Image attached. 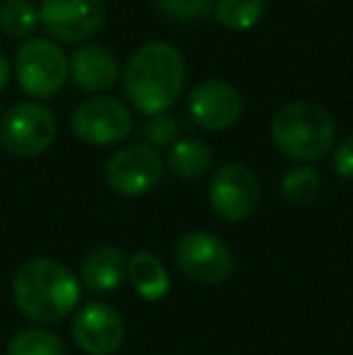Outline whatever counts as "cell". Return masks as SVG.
<instances>
[{
  "instance_id": "6da1fadb",
  "label": "cell",
  "mask_w": 353,
  "mask_h": 355,
  "mask_svg": "<svg viewBox=\"0 0 353 355\" xmlns=\"http://www.w3.org/2000/svg\"><path fill=\"white\" fill-rule=\"evenodd\" d=\"M187 63L172 44H143L123 71V92L128 102L146 116L167 112L182 97Z\"/></svg>"
},
{
  "instance_id": "7a4b0ae2",
  "label": "cell",
  "mask_w": 353,
  "mask_h": 355,
  "mask_svg": "<svg viewBox=\"0 0 353 355\" xmlns=\"http://www.w3.org/2000/svg\"><path fill=\"white\" fill-rule=\"evenodd\" d=\"M12 297L27 319L53 324L76 309L80 283L63 263L37 257L17 268L12 278Z\"/></svg>"
},
{
  "instance_id": "3957f363",
  "label": "cell",
  "mask_w": 353,
  "mask_h": 355,
  "mask_svg": "<svg viewBox=\"0 0 353 355\" xmlns=\"http://www.w3.org/2000/svg\"><path fill=\"white\" fill-rule=\"evenodd\" d=\"M336 123L325 107L315 102H291L276 112L271 138L286 157L312 162L325 157L334 145Z\"/></svg>"
},
{
  "instance_id": "277c9868",
  "label": "cell",
  "mask_w": 353,
  "mask_h": 355,
  "mask_svg": "<svg viewBox=\"0 0 353 355\" xmlns=\"http://www.w3.org/2000/svg\"><path fill=\"white\" fill-rule=\"evenodd\" d=\"M17 83L29 97L51 99L68 78V58L56 42L44 37L27 39L15 53Z\"/></svg>"
},
{
  "instance_id": "5b68a950",
  "label": "cell",
  "mask_w": 353,
  "mask_h": 355,
  "mask_svg": "<svg viewBox=\"0 0 353 355\" xmlns=\"http://www.w3.org/2000/svg\"><path fill=\"white\" fill-rule=\"evenodd\" d=\"M56 138V116L39 102H17L0 119V143L19 157H37Z\"/></svg>"
},
{
  "instance_id": "8992f818",
  "label": "cell",
  "mask_w": 353,
  "mask_h": 355,
  "mask_svg": "<svg viewBox=\"0 0 353 355\" xmlns=\"http://www.w3.org/2000/svg\"><path fill=\"white\" fill-rule=\"evenodd\" d=\"M71 128L80 141L89 145H112L131 133L133 119L117 97L94 94L73 109Z\"/></svg>"
},
{
  "instance_id": "52a82bcc",
  "label": "cell",
  "mask_w": 353,
  "mask_h": 355,
  "mask_svg": "<svg viewBox=\"0 0 353 355\" xmlns=\"http://www.w3.org/2000/svg\"><path fill=\"white\" fill-rule=\"evenodd\" d=\"M162 159L150 145H126L109 157L104 179L119 196L136 198L150 193L162 182Z\"/></svg>"
},
{
  "instance_id": "ba28073f",
  "label": "cell",
  "mask_w": 353,
  "mask_h": 355,
  "mask_svg": "<svg viewBox=\"0 0 353 355\" xmlns=\"http://www.w3.org/2000/svg\"><path fill=\"white\" fill-rule=\"evenodd\" d=\"M175 254L184 276L203 285L223 283L235 268V257L227 244L211 232H187L177 242Z\"/></svg>"
},
{
  "instance_id": "9c48e42d",
  "label": "cell",
  "mask_w": 353,
  "mask_h": 355,
  "mask_svg": "<svg viewBox=\"0 0 353 355\" xmlns=\"http://www.w3.org/2000/svg\"><path fill=\"white\" fill-rule=\"evenodd\" d=\"M208 198H211L213 211L223 220L240 223V220H247L257 211L259 182L245 164H225L213 174L211 187H208Z\"/></svg>"
},
{
  "instance_id": "30bf717a",
  "label": "cell",
  "mask_w": 353,
  "mask_h": 355,
  "mask_svg": "<svg viewBox=\"0 0 353 355\" xmlns=\"http://www.w3.org/2000/svg\"><path fill=\"white\" fill-rule=\"evenodd\" d=\"M39 22L61 42H85L102 27L104 0H42Z\"/></svg>"
},
{
  "instance_id": "8fae6325",
  "label": "cell",
  "mask_w": 353,
  "mask_h": 355,
  "mask_svg": "<svg viewBox=\"0 0 353 355\" xmlns=\"http://www.w3.org/2000/svg\"><path fill=\"white\" fill-rule=\"evenodd\" d=\"M189 112L198 126L208 131H225L240 121L245 102L225 80H203L189 92Z\"/></svg>"
},
{
  "instance_id": "7c38bea8",
  "label": "cell",
  "mask_w": 353,
  "mask_h": 355,
  "mask_svg": "<svg viewBox=\"0 0 353 355\" xmlns=\"http://www.w3.org/2000/svg\"><path fill=\"white\" fill-rule=\"evenodd\" d=\"M73 338L87 355H114L123 343V319L112 304H85L73 319Z\"/></svg>"
},
{
  "instance_id": "4fadbf2b",
  "label": "cell",
  "mask_w": 353,
  "mask_h": 355,
  "mask_svg": "<svg viewBox=\"0 0 353 355\" xmlns=\"http://www.w3.org/2000/svg\"><path fill=\"white\" fill-rule=\"evenodd\" d=\"M68 75L87 92H104L119 78V61L102 44H85L76 49L68 61Z\"/></svg>"
},
{
  "instance_id": "5bb4252c",
  "label": "cell",
  "mask_w": 353,
  "mask_h": 355,
  "mask_svg": "<svg viewBox=\"0 0 353 355\" xmlns=\"http://www.w3.org/2000/svg\"><path fill=\"white\" fill-rule=\"evenodd\" d=\"M128 271V259L117 247H97L85 257L80 268L83 283L92 293H112L123 283Z\"/></svg>"
},
{
  "instance_id": "9a60e30c",
  "label": "cell",
  "mask_w": 353,
  "mask_h": 355,
  "mask_svg": "<svg viewBox=\"0 0 353 355\" xmlns=\"http://www.w3.org/2000/svg\"><path fill=\"white\" fill-rule=\"evenodd\" d=\"M128 281L136 288V293L148 302H157L170 293V276L167 268L155 254L136 252L128 259Z\"/></svg>"
},
{
  "instance_id": "2e32d148",
  "label": "cell",
  "mask_w": 353,
  "mask_h": 355,
  "mask_svg": "<svg viewBox=\"0 0 353 355\" xmlns=\"http://www.w3.org/2000/svg\"><path fill=\"white\" fill-rule=\"evenodd\" d=\"M167 164L177 177L196 179L211 169L213 153L208 143L198 141V138H184V141L172 145L170 155H167Z\"/></svg>"
},
{
  "instance_id": "e0dca14e",
  "label": "cell",
  "mask_w": 353,
  "mask_h": 355,
  "mask_svg": "<svg viewBox=\"0 0 353 355\" xmlns=\"http://www.w3.org/2000/svg\"><path fill=\"white\" fill-rule=\"evenodd\" d=\"M218 24L227 29H250L264 17L266 0H218L216 8Z\"/></svg>"
},
{
  "instance_id": "ac0fdd59",
  "label": "cell",
  "mask_w": 353,
  "mask_h": 355,
  "mask_svg": "<svg viewBox=\"0 0 353 355\" xmlns=\"http://www.w3.org/2000/svg\"><path fill=\"white\" fill-rule=\"evenodd\" d=\"M5 355H66V346L46 329H24L10 338Z\"/></svg>"
},
{
  "instance_id": "d6986e66",
  "label": "cell",
  "mask_w": 353,
  "mask_h": 355,
  "mask_svg": "<svg viewBox=\"0 0 353 355\" xmlns=\"http://www.w3.org/2000/svg\"><path fill=\"white\" fill-rule=\"evenodd\" d=\"M39 22V8L32 0H3L0 3V29L8 37H27Z\"/></svg>"
},
{
  "instance_id": "ffe728a7",
  "label": "cell",
  "mask_w": 353,
  "mask_h": 355,
  "mask_svg": "<svg viewBox=\"0 0 353 355\" xmlns=\"http://www.w3.org/2000/svg\"><path fill=\"white\" fill-rule=\"evenodd\" d=\"M281 191L286 196V201L295 203V206L310 203L320 193V174L310 164H300V167L288 169L281 179Z\"/></svg>"
},
{
  "instance_id": "44dd1931",
  "label": "cell",
  "mask_w": 353,
  "mask_h": 355,
  "mask_svg": "<svg viewBox=\"0 0 353 355\" xmlns=\"http://www.w3.org/2000/svg\"><path fill=\"white\" fill-rule=\"evenodd\" d=\"M218 0H155L157 10L165 17L179 19V22H191V19H201L216 8Z\"/></svg>"
},
{
  "instance_id": "7402d4cb",
  "label": "cell",
  "mask_w": 353,
  "mask_h": 355,
  "mask_svg": "<svg viewBox=\"0 0 353 355\" xmlns=\"http://www.w3.org/2000/svg\"><path fill=\"white\" fill-rule=\"evenodd\" d=\"M177 121L167 112L150 116V121L143 126V138L150 145H170L177 138Z\"/></svg>"
},
{
  "instance_id": "603a6c76",
  "label": "cell",
  "mask_w": 353,
  "mask_h": 355,
  "mask_svg": "<svg viewBox=\"0 0 353 355\" xmlns=\"http://www.w3.org/2000/svg\"><path fill=\"white\" fill-rule=\"evenodd\" d=\"M334 169L336 174H341L344 179H351L353 182V133L349 138L339 143L334 153Z\"/></svg>"
},
{
  "instance_id": "cb8c5ba5",
  "label": "cell",
  "mask_w": 353,
  "mask_h": 355,
  "mask_svg": "<svg viewBox=\"0 0 353 355\" xmlns=\"http://www.w3.org/2000/svg\"><path fill=\"white\" fill-rule=\"evenodd\" d=\"M8 80H10V61H8V56L0 51V92H3V87L8 85Z\"/></svg>"
}]
</instances>
